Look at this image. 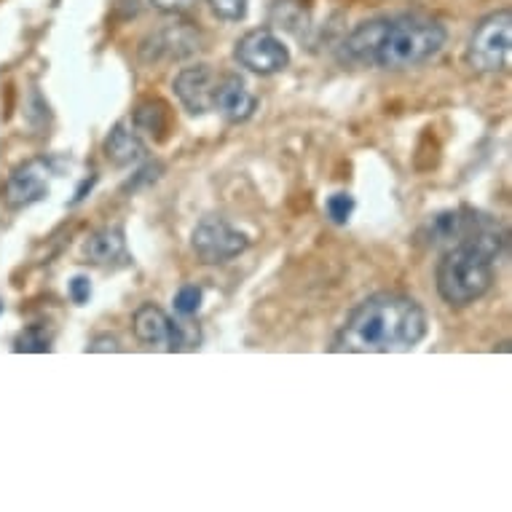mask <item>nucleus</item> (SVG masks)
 Wrapping results in <instances>:
<instances>
[{"label": "nucleus", "instance_id": "obj_1", "mask_svg": "<svg viewBox=\"0 0 512 512\" xmlns=\"http://www.w3.org/2000/svg\"><path fill=\"white\" fill-rule=\"evenodd\" d=\"M427 328V311L413 298L378 293L349 314L330 349L338 354L408 352L424 341Z\"/></svg>", "mask_w": 512, "mask_h": 512}, {"label": "nucleus", "instance_id": "obj_2", "mask_svg": "<svg viewBox=\"0 0 512 512\" xmlns=\"http://www.w3.org/2000/svg\"><path fill=\"white\" fill-rule=\"evenodd\" d=\"M507 234L496 220L470 236L467 242L448 247L437 263V293L448 306H470L480 301L496 282V261L504 250Z\"/></svg>", "mask_w": 512, "mask_h": 512}, {"label": "nucleus", "instance_id": "obj_3", "mask_svg": "<svg viewBox=\"0 0 512 512\" xmlns=\"http://www.w3.org/2000/svg\"><path fill=\"white\" fill-rule=\"evenodd\" d=\"M445 38H448L445 27L424 14L384 17V30L378 38L373 65L392 73L419 68L443 51Z\"/></svg>", "mask_w": 512, "mask_h": 512}, {"label": "nucleus", "instance_id": "obj_4", "mask_svg": "<svg viewBox=\"0 0 512 512\" xmlns=\"http://www.w3.org/2000/svg\"><path fill=\"white\" fill-rule=\"evenodd\" d=\"M512 57V14L510 9L494 11L480 19L467 41V65L475 73H507Z\"/></svg>", "mask_w": 512, "mask_h": 512}, {"label": "nucleus", "instance_id": "obj_5", "mask_svg": "<svg viewBox=\"0 0 512 512\" xmlns=\"http://www.w3.org/2000/svg\"><path fill=\"white\" fill-rule=\"evenodd\" d=\"M494 218H488L483 212L467 210V207H456V210H440L429 215L421 228L416 231V242L429 250H448L456 244L467 242L475 236L480 228H486Z\"/></svg>", "mask_w": 512, "mask_h": 512}, {"label": "nucleus", "instance_id": "obj_6", "mask_svg": "<svg viewBox=\"0 0 512 512\" xmlns=\"http://www.w3.org/2000/svg\"><path fill=\"white\" fill-rule=\"evenodd\" d=\"M191 247L199 255L202 263H228L236 255H242L250 247V236L231 226L226 218L218 215H207L196 223L194 234H191Z\"/></svg>", "mask_w": 512, "mask_h": 512}, {"label": "nucleus", "instance_id": "obj_7", "mask_svg": "<svg viewBox=\"0 0 512 512\" xmlns=\"http://www.w3.org/2000/svg\"><path fill=\"white\" fill-rule=\"evenodd\" d=\"M234 59L258 76H274L290 65V49L269 27H258L244 33L234 46Z\"/></svg>", "mask_w": 512, "mask_h": 512}, {"label": "nucleus", "instance_id": "obj_8", "mask_svg": "<svg viewBox=\"0 0 512 512\" xmlns=\"http://www.w3.org/2000/svg\"><path fill=\"white\" fill-rule=\"evenodd\" d=\"M51 175H54V167L46 159H30L25 164H19L6 180V188H3L6 207L9 210H27V207L46 199Z\"/></svg>", "mask_w": 512, "mask_h": 512}, {"label": "nucleus", "instance_id": "obj_9", "mask_svg": "<svg viewBox=\"0 0 512 512\" xmlns=\"http://www.w3.org/2000/svg\"><path fill=\"white\" fill-rule=\"evenodd\" d=\"M202 49V35L194 25H169L159 33L148 35L140 46L143 62H161V59H185Z\"/></svg>", "mask_w": 512, "mask_h": 512}, {"label": "nucleus", "instance_id": "obj_10", "mask_svg": "<svg viewBox=\"0 0 512 512\" xmlns=\"http://www.w3.org/2000/svg\"><path fill=\"white\" fill-rule=\"evenodd\" d=\"M218 84V73L210 65H194V68H183L175 78V94L177 100L183 102L188 113H210L212 110V94Z\"/></svg>", "mask_w": 512, "mask_h": 512}, {"label": "nucleus", "instance_id": "obj_11", "mask_svg": "<svg viewBox=\"0 0 512 512\" xmlns=\"http://www.w3.org/2000/svg\"><path fill=\"white\" fill-rule=\"evenodd\" d=\"M255 108H258V100L250 92V86L244 84V78L236 73L218 76L215 94H212V110H218L220 116H226L234 124H242L255 113Z\"/></svg>", "mask_w": 512, "mask_h": 512}, {"label": "nucleus", "instance_id": "obj_12", "mask_svg": "<svg viewBox=\"0 0 512 512\" xmlns=\"http://www.w3.org/2000/svg\"><path fill=\"white\" fill-rule=\"evenodd\" d=\"M84 258L94 266H126L129 250H126V236L118 226H108L86 236Z\"/></svg>", "mask_w": 512, "mask_h": 512}, {"label": "nucleus", "instance_id": "obj_13", "mask_svg": "<svg viewBox=\"0 0 512 512\" xmlns=\"http://www.w3.org/2000/svg\"><path fill=\"white\" fill-rule=\"evenodd\" d=\"M102 153L113 167H132L145 159V143L135 129L126 124H116L102 143Z\"/></svg>", "mask_w": 512, "mask_h": 512}, {"label": "nucleus", "instance_id": "obj_14", "mask_svg": "<svg viewBox=\"0 0 512 512\" xmlns=\"http://www.w3.org/2000/svg\"><path fill=\"white\" fill-rule=\"evenodd\" d=\"M172 319L156 306V303H143L132 317V330L140 344H164L169 336Z\"/></svg>", "mask_w": 512, "mask_h": 512}, {"label": "nucleus", "instance_id": "obj_15", "mask_svg": "<svg viewBox=\"0 0 512 512\" xmlns=\"http://www.w3.org/2000/svg\"><path fill=\"white\" fill-rule=\"evenodd\" d=\"M132 121H135V129H140V132H148V135L164 137V132L169 129L167 102L143 100L135 108V113H132Z\"/></svg>", "mask_w": 512, "mask_h": 512}, {"label": "nucleus", "instance_id": "obj_16", "mask_svg": "<svg viewBox=\"0 0 512 512\" xmlns=\"http://www.w3.org/2000/svg\"><path fill=\"white\" fill-rule=\"evenodd\" d=\"M51 344H54V336L46 325H27L22 333L14 341V352H25V354H46L51 352Z\"/></svg>", "mask_w": 512, "mask_h": 512}, {"label": "nucleus", "instance_id": "obj_17", "mask_svg": "<svg viewBox=\"0 0 512 512\" xmlns=\"http://www.w3.org/2000/svg\"><path fill=\"white\" fill-rule=\"evenodd\" d=\"M202 306V287L199 285H183L175 293V311L180 317H194Z\"/></svg>", "mask_w": 512, "mask_h": 512}, {"label": "nucleus", "instance_id": "obj_18", "mask_svg": "<svg viewBox=\"0 0 512 512\" xmlns=\"http://www.w3.org/2000/svg\"><path fill=\"white\" fill-rule=\"evenodd\" d=\"M325 207H328V218L333 220L336 226H344V223H349V218H352L354 196L344 194V191H338V194L330 196Z\"/></svg>", "mask_w": 512, "mask_h": 512}, {"label": "nucleus", "instance_id": "obj_19", "mask_svg": "<svg viewBox=\"0 0 512 512\" xmlns=\"http://www.w3.org/2000/svg\"><path fill=\"white\" fill-rule=\"evenodd\" d=\"M247 3L250 0H207V6L212 9V14L226 22H239V19L247 17Z\"/></svg>", "mask_w": 512, "mask_h": 512}, {"label": "nucleus", "instance_id": "obj_20", "mask_svg": "<svg viewBox=\"0 0 512 512\" xmlns=\"http://www.w3.org/2000/svg\"><path fill=\"white\" fill-rule=\"evenodd\" d=\"M151 6L167 17H185L199 6V0H151Z\"/></svg>", "mask_w": 512, "mask_h": 512}, {"label": "nucleus", "instance_id": "obj_21", "mask_svg": "<svg viewBox=\"0 0 512 512\" xmlns=\"http://www.w3.org/2000/svg\"><path fill=\"white\" fill-rule=\"evenodd\" d=\"M68 293L70 298H73V303L84 306V303L92 298V282H89V277H84V274H78V277L70 279Z\"/></svg>", "mask_w": 512, "mask_h": 512}, {"label": "nucleus", "instance_id": "obj_22", "mask_svg": "<svg viewBox=\"0 0 512 512\" xmlns=\"http://www.w3.org/2000/svg\"><path fill=\"white\" fill-rule=\"evenodd\" d=\"M86 352H121V344H118L116 336H110V333H105V336H97L89 341V346H86Z\"/></svg>", "mask_w": 512, "mask_h": 512}, {"label": "nucleus", "instance_id": "obj_23", "mask_svg": "<svg viewBox=\"0 0 512 512\" xmlns=\"http://www.w3.org/2000/svg\"><path fill=\"white\" fill-rule=\"evenodd\" d=\"M94 185H97V175L86 177L84 183L78 185V191H76V199H73V204L84 202V199H86V194H92V188H94Z\"/></svg>", "mask_w": 512, "mask_h": 512}, {"label": "nucleus", "instance_id": "obj_24", "mask_svg": "<svg viewBox=\"0 0 512 512\" xmlns=\"http://www.w3.org/2000/svg\"><path fill=\"white\" fill-rule=\"evenodd\" d=\"M0 311H3V301H0Z\"/></svg>", "mask_w": 512, "mask_h": 512}]
</instances>
